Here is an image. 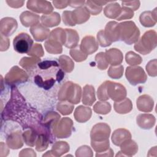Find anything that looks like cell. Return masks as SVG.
I'll return each instance as SVG.
<instances>
[{
	"label": "cell",
	"instance_id": "ee69618b",
	"mask_svg": "<svg viewBox=\"0 0 157 157\" xmlns=\"http://www.w3.org/2000/svg\"><path fill=\"white\" fill-rule=\"evenodd\" d=\"M97 95L98 99L101 101H105L109 99L107 92V81L104 82L98 88Z\"/></svg>",
	"mask_w": 157,
	"mask_h": 157
},
{
	"label": "cell",
	"instance_id": "5bb4252c",
	"mask_svg": "<svg viewBox=\"0 0 157 157\" xmlns=\"http://www.w3.org/2000/svg\"><path fill=\"white\" fill-rule=\"evenodd\" d=\"M105 55L108 63L112 66L120 64L123 61V54L117 48H110L109 50H106Z\"/></svg>",
	"mask_w": 157,
	"mask_h": 157
},
{
	"label": "cell",
	"instance_id": "484cf974",
	"mask_svg": "<svg viewBox=\"0 0 157 157\" xmlns=\"http://www.w3.org/2000/svg\"><path fill=\"white\" fill-rule=\"evenodd\" d=\"M95 100L94 87L88 85H85L83 88L82 102L87 105H92Z\"/></svg>",
	"mask_w": 157,
	"mask_h": 157
},
{
	"label": "cell",
	"instance_id": "3957f363",
	"mask_svg": "<svg viewBox=\"0 0 157 157\" xmlns=\"http://www.w3.org/2000/svg\"><path fill=\"white\" fill-rule=\"evenodd\" d=\"M156 46V33L155 31H148L137 41L134 45L136 51L147 55L150 53Z\"/></svg>",
	"mask_w": 157,
	"mask_h": 157
},
{
	"label": "cell",
	"instance_id": "f35d334b",
	"mask_svg": "<svg viewBox=\"0 0 157 157\" xmlns=\"http://www.w3.org/2000/svg\"><path fill=\"white\" fill-rule=\"evenodd\" d=\"M70 55L77 62H80L84 61L87 58V55L83 53L80 48H72L70 50Z\"/></svg>",
	"mask_w": 157,
	"mask_h": 157
},
{
	"label": "cell",
	"instance_id": "e0dca14e",
	"mask_svg": "<svg viewBox=\"0 0 157 157\" xmlns=\"http://www.w3.org/2000/svg\"><path fill=\"white\" fill-rule=\"evenodd\" d=\"M20 21L23 25L26 27L34 26L39 23L40 17L36 14L28 11L23 12L20 17Z\"/></svg>",
	"mask_w": 157,
	"mask_h": 157
},
{
	"label": "cell",
	"instance_id": "e575fe53",
	"mask_svg": "<svg viewBox=\"0 0 157 157\" xmlns=\"http://www.w3.org/2000/svg\"><path fill=\"white\" fill-rule=\"evenodd\" d=\"M50 142L49 138L44 134H40L36 141V149L37 151H42L47 148L48 143Z\"/></svg>",
	"mask_w": 157,
	"mask_h": 157
},
{
	"label": "cell",
	"instance_id": "1f68e13d",
	"mask_svg": "<svg viewBox=\"0 0 157 157\" xmlns=\"http://www.w3.org/2000/svg\"><path fill=\"white\" fill-rule=\"evenodd\" d=\"M45 47L46 50L50 53L58 54L62 52L61 44L51 39H48L45 42Z\"/></svg>",
	"mask_w": 157,
	"mask_h": 157
},
{
	"label": "cell",
	"instance_id": "ac0fdd59",
	"mask_svg": "<svg viewBox=\"0 0 157 157\" xmlns=\"http://www.w3.org/2000/svg\"><path fill=\"white\" fill-rule=\"evenodd\" d=\"M137 107L140 111L150 112L153 109V100L148 95L141 96L137 100Z\"/></svg>",
	"mask_w": 157,
	"mask_h": 157
},
{
	"label": "cell",
	"instance_id": "d6a6232c",
	"mask_svg": "<svg viewBox=\"0 0 157 157\" xmlns=\"http://www.w3.org/2000/svg\"><path fill=\"white\" fill-rule=\"evenodd\" d=\"M36 134L37 132L31 128L24 131L23 133V137L27 145L30 147H33L34 145L36 139Z\"/></svg>",
	"mask_w": 157,
	"mask_h": 157
},
{
	"label": "cell",
	"instance_id": "ba28073f",
	"mask_svg": "<svg viewBox=\"0 0 157 157\" xmlns=\"http://www.w3.org/2000/svg\"><path fill=\"white\" fill-rule=\"evenodd\" d=\"M107 92L109 98L118 102L124 99L126 96V91L123 85L110 81H107Z\"/></svg>",
	"mask_w": 157,
	"mask_h": 157
},
{
	"label": "cell",
	"instance_id": "f1b7e54d",
	"mask_svg": "<svg viewBox=\"0 0 157 157\" xmlns=\"http://www.w3.org/2000/svg\"><path fill=\"white\" fill-rule=\"evenodd\" d=\"M69 150V145L66 142H56L52 147L51 153H53V156H60L63 154L67 153Z\"/></svg>",
	"mask_w": 157,
	"mask_h": 157
},
{
	"label": "cell",
	"instance_id": "ab89813d",
	"mask_svg": "<svg viewBox=\"0 0 157 157\" xmlns=\"http://www.w3.org/2000/svg\"><path fill=\"white\" fill-rule=\"evenodd\" d=\"M141 57L132 52H129L126 54V61L131 65L139 64L142 62Z\"/></svg>",
	"mask_w": 157,
	"mask_h": 157
},
{
	"label": "cell",
	"instance_id": "5b68a950",
	"mask_svg": "<svg viewBox=\"0 0 157 157\" xmlns=\"http://www.w3.org/2000/svg\"><path fill=\"white\" fill-rule=\"evenodd\" d=\"M53 126V133L57 138H67L71 136L72 121L70 118L66 117L59 121L57 120Z\"/></svg>",
	"mask_w": 157,
	"mask_h": 157
},
{
	"label": "cell",
	"instance_id": "277c9868",
	"mask_svg": "<svg viewBox=\"0 0 157 157\" xmlns=\"http://www.w3.org/2000/svg\"><path fill=\"white\" fill-rule=\"evenodd\" d=\"M33 44V40L31 36L26 33L18 34L13 41L14 50L20 53H28Z\"/></svg>",
	"mask_w": 157,
	"mask_h": 157
},
{
	"label": "cell",
	"instance_id": "603a6c76",
	"mask_svg": "<svg viewBox=\"0 0 157 157\" xmlns=\"http://www.w3.org/2000/svg\"><path fill=\"white\" fill-rule=\"evenodd\" d=\"M127 139L124 141L120 146L122 153L125 154V156H132L135 155L138 150V146L134 140Z\"/></svg>",
	"mask_w": 157,
	"mask_h": 157
},
{
	"label": "cell",
	"instance_id": "4fadbf2b",
	"mask_svg": "<svg viewBox=\"0 0 157 157\" xmlns=\"http://www.w3.org/2000/svg\"><path fill=\"white\" fill-rule=\"evenodd\" d=\"M30 32L36 40L41 42L48 37L50 30L48 28H46L42 24L38 23L30 28Z\"/></svg>",
	"mask_w": 157,
	"mask_h": 157
},
{
	"label": "cell",
	"instance_id": "7c38bea8",
	"mask_svg": "<svg viewBox=\"0 0 157 157\" xmlns=\"http://www.w3.org/2000/svg\"><path fill=\"white\" fill-rule=\"evenodd\" d=\"M80 48L85 54L90 55L98 50V43L94 37L86 36L82 39Z\"/></svg>",
	"mask_w": 157,
	"mask_h": 157
},
{
	"label": "cell",
	"instance_id": "74e56055",
	"mask_svg": "<svg viewBox=\"0 0 157 157\" xmlns=\"http://www.w3.org/2000/svg\"><path fill=\"white\" fill-rule=\"evenodd\" d=\"M57 110L63 115H69L71 113L74 105L67 102H60L57 104Z\"/></svg>",
	"mask_w": 157,
	"mask_h": 157
},
{
	"label": "cell",
	"instance_id": "f546056e",
	"mask_svg": "<svg viewBox=\"0 0 157 157\" xmlns=\"http://www.w3.org/2000/svg\"><path fill=\"white\" fill-rule=\"evenodd\" d=\"M120 6L118 3L109 4L104 9L105 15L110 18H117L121 13Z\"/></svg>",
	"mask_w": 157,
	"mask_h": 157
},
{
	"label": "cell",
	"instance_id": "8fae6325",
	"mask_svg": "<svg viewBox=\"0 0 157 157\" xmlns=\"http://www.w3.org/2000/svg\"><path fill=\"white\" fill-rule=\"evenodd\" d=\"M17 28V22L15 19L6 17L1 20V34L4 36H9L16 31Z\"/></svg>",
	"mask_w": 157,
	"mask_h": 157
},
{
	"label": "cell",
	"instance_id": "9a60e30c",
	"mask_svg": "<svg viewBox=\"0 0 157 157\" xmlns=\"http://www.w3.org/2000/svg\"><path fill=\"white\" fill-rule=\"evenodd\" d=\"M118 23L116 21H110L109 22L106 26L105 29L104 31L105 36L107 39L112 43V42H115L119 40L118 33L117 25Z\"/></svg>",
	"mask_w": 157,
	"mask_h": 157
},
{
	"label": "cell",
	"instance_id": "836d02e7",
	"mask_svg": "<svg viewBox=\"0 0 157 157\" xmlns=\"http://www.w3.org/2000/svg\"><path fill=\"white\" fill-rule=\"evenodd\" d=\"M140 22L145 27H151L156 24L152 19V12L146 11L140 14Z\"/></svg>",
	"mask_w": 157,
	"mask_h": 157
},
{
	"label": "cell",
	"instance_id": "8d00e7d4",
	"mask_svg": "<svg viewBox=\"0 0 157 157\" xmlns=\"http://www.w3.org/2000/svg\"><path fill=\"white\" fill-rule=\"evenodd\" d=\"M123 66L121 65H120L117 67L112 66L110 67L108 71L109 76L115 79L120 78L123 75Z\"/></svg>",
	"mask_w": 157,
	"mask_h": 157
},
{
	"label": "cell",
	"instance_id": "8992f818",
	"mask_svg": "<svg viewBox=\"0 0 157 157\" xmlns=\"http://www.w3.org/2000/svg\"><path fill=\"white\" fill-rule=\"evenodd\" d=\"M126 79L132 85L144 83L147 80V75L144 71L139 66L127 67L125 72Z\"/></svg>",
	"mask_w": 157,
	"mask_h": 157
},
{
	"label": "cell",
	"instance_id": "4dcf8cb0",
	"mask_svg": "<svg viewBox=\"0 0 157 157\" xmlns=\"http://www.w3.org/2000/svg\"><path fill=\"white\" fill-rule=\"evenodd\" d=\"M58 61L61 69L66 72H71L74 67V63L71 59L66 55L60 56L58 59Z\"/></svg>",
	"mask_w": 157,
	"mask_h": 157
},
{
	"label": "cell",
	"instance_id": "6da1fadb",
	"mask_svg": "<svg viewBox=\"0 0 157 157\" xmlns=\"http://www.w3.org/2000/svg\"><path fill=\"white\" fill-rule=\"evenodd\" d=\"M119 40L128 45L138 41L140 31L136 24L131 21H124L117 25Z\"/></svg>",
	"mask_w": 157,
	"mask_h": 157
},
{
	"label": "cell",
	"instance_id": "52a82bcc",
	"mask_svg": "<svg viewBox=\"0 0 157 157\" xmlns=\"http://www.w3.org/2000/svg\"><path fill=\"white\" fill-rule=\"evenodd\" d=\"M110 129L105 123H99L96 124L91 131V141L104 142L109 140Z\"/></svg>",
	"mask_w": 157,
	"mask_h": 157
},
{
	"label": "cell",
	"instance_id": "681fc988",
	"mask_svg": "<svg viewBox=\"0 0 157 157\" xmlns=\"http://www.w3.org/2000/svg\"><path fill=\"white\" fill-rule=\"evenodd\" d=\"M85 1H69V5L71 7H80L83 5Z\"/></svg>",
	"mask_w": 157,
	"mask_h": 157
},
{
	"label": "cell",
	"instance_id": "d4e9b609",
	"mask_svg": "<svg viewBox=\"0 0 157 157\" xmlns=\"http://www.w3.org/2000/svg\"><path fill=\"white\" fill-rule=\"evenodd\" d=\"M64 30L66 34L65 47L71 48L77 46L79 41V36L77 31L72 29H65Z\"/></svg>",
	"mask_w": 157,
	"mask_h": 157
},
{
	"label": "cell",
	"instance_id": "ffe728a7",
	"mask_svg": "<svg viewBox=\"0 0 157 157\" xmlns=\"http://www.w3.org/2000/svg\"><path fill=\"white\" fill-rule=\"evenodd\" d=\"M20 132V131L12 132L7 137V144L9 148L12 149H18L23 146V142Z\"/></svg>",
	"mask_w": 157,
	"mask_h": 157
},
{
	"label": "cell",
	"instance_id": "c3c4849f",
	"mask_svg": "<svg viewBox=\"0 0 157 157\" xmlns=\"http://www.w3.org/2000/svg\"><path fill=\"white\" fill-rule=\"evenodd\" d=\"M63 20L66 25L75 26L72 18V11H64L63 12Z\"/></svg>",
	"mask_w": 157,
	"mask_h": 157
},
{
	"label": "cell",
	"instance_id": "60d3db41",
	"mask_svg": "<svg viewBox=\"0 0 157 157\" xmlns=\"http://www.w3.org/2000/svg\"><path fill=\"white\" fill-rule=\"evenodd\" d=\"M95 59L98 63V68L102 70H104L109 65V63L107 60V58L105 57V55L104 53L100 52L98 53L95 56Z\"/></svg>",
	"mask_w": 157,
	"mask_h": 157
},
{
	"label": "cell",
	"instance_id": "7a4b0ae2",
	"mask_svg": "<svg viewBox=\"0 0 157 157\" xmlns=\"http://www.w3.org/2000/svg\"><path fill=\"white\" fill-rule=\"evenodd\" d=\"M80 86L71 82H67L63 85L58 94L59 100H67L71 104H78L80 101Z\"/></svg>",
	"mask_w": 157,
	"mask_h": 157
},
{
	"label": "cell",
	"instance_id": "b9f144b4",
	"mask_svg": "<svg viewBox=\"0 0 157 157\" xmlns=\"http://www.w3.org/2000/svg\"><path fill=\"white\" fill-rule=\"evenodd\" d=\"M91 145L96 151L101 153L107 150L109 148V140L107 141L99 142L91 141Z\"/></svg>",
	"mask_w": 157,
	"mask_h": 157
},
{
	"label": "cell",
	"instance_id": "d6986e66",
	"mask_svg": "<svg viewBox=\"0 0 157 157\" xmlns=\"http://www.w3.org/2000/svg\"><path fill=\"white\" fill-rule=\"evenodd\" d=\"M131 135L129 131L124 129H118L113 132L112 136V140L115 145L120 146L124 141L131 139Z\"/></svg>",
	"mask_w": 157,
	"mask_h": 157
},
{
	"label": "cell",
	"instance_id": "7bdbcfd3",
	"mask_svg": "<svg viewBox=\"0 0 157 157\" xmlns=\"http://www.w3.org/2000/svg\"><path fill=\"white\" fill-rule=\"evenodd\" d=\"M85 8L88 12H90V13L94 15L99 13L102 10V6L98 5L94 3V1H88L86 2Z\"/></svg>",
	"mask_w": 157,
	"mask_h": 157
},
{
	"label": "cell",
	"instance_id": "f6af8a7d",
	"mask_svg": "<svg viewBox=\"0 0 157 157\" xmlns=\"http://www.w3.org/2000/svg\"><path fill=\"white\" fill-rule=\"evenodd\" d=\"M134 16L133 10L127 7H123L121 10V13L117 18V20H121L124 19L131 18Z\"/></svg>",
	"mask_w": 157,
	"mask_h": 157
},
{
	"label": "cell",
	"instance_id": "7402d4cb",
	"mask_svg": "<svg viewBox=\"0 0 157 157\" xmlns=\"http://www.w3.org/2000/svg\"><path fill=\"white\" fill-rule=\"evenodd\" d=\"M90 16V12L86 8L77 9L72 12V18L75 24H81L86 21Z\"/></svg>",
	"mask_w": 157,
	"mask_h": 157
},
{
	"label": "cell",
	"instance_id": "83f0119b",
	"mask_svg": "<svg viewBox=\"0 0 157 157\" xmlns=\"http://www.w3.org/2000/svg\"><path fill=\"white\" fill-rule=\"evenodd\" d=\"M132 109L131 101L126 98L123 101L120 102H115L114 104V109L118 113L124 114L129 112Z\"/></svg>",
	"mask_w": 157,
	"mask_h": 157
},
{
	"label": "cell",
	"instance_id": "bcb514c9",
	"mask_svg": "<svg viewBox=\"0 0 157 157\" xmlns=\"http://www.w3.org/2000/svg\"><path fill=\"white\" fill-rule=\"evenodd\" d=\"M28 55L35 56L36 57H41L44 55V50L40 44H34L33 47L31 49L29 52L28 53Z\"/></svg>",
	"mask_w": 157,
	"mask_h": 157
},
{
	"label": "cell",
	"instance_id": "4316f807",
	"mask_svg": "<svg viewBox=\"0 0 157 157\" xmlns=\"http://www.w3.org/2000/svg\"><path fill=\"white\" fill-rule=\"evenodd\" d=\"M40 61V59L38 57L35 58H28L23 57L20 61V65L25 69L27 71L31 72L36 68V66Z\"/></svg>",
	"mask_w": 157,
	"mask_h": 157
},
{
	"label": "cell",
	"instance_id": "d590c367",
	"mask_svg": "<svg viewBox=\"0 0 157 157\" xmlns=\"http://www.w3.org/2000/svg\"><path fill=\"white\" fill-rule=\"evenodd\" d=\"M93 109L97 113L107 114L110 111L111 105L109 102H98L94 105Z\"/></svg>",
	"mask_w": 157,
	"mask_h": 157
},
{
	"label": "cell",
	"instance_id": "2e32d148",
	"mask_svg": "<svg viewBox=\"0 0 157 157\" xmlns=\"http://www.w3.org/2000/svg\"><path fill=\"white\" fill-rule=\"evenodd\" d=\"M137 123L140 128L145 129H151L155 124V117L151 114H140L137 117Z\"/></svg>",
	"mask_w": 157,
	"mask_h": 157
},
{
	"label": "cell",
	"instance_id": "30bf717a",
	"mask_svg": "<svg viewBox=\"0 0 157 157\" xmlns=\"http://www.w3.org/2000/svg\"><path fill=\"white\" fill-rule=\"evenodd\" d=\"M27 8L38 13H47L53 9L51 3L46 1H28Z\"/></svg>",
	"mask_w": 157,
	"mask_h": 157
},
{
	"label": "cell",
	"instance_id": "cb8c5ba5",
	"mask_svg": "<svg viewBox=\"0 0 157 157\" xmlns=\"http://www.w3.org/2000/svg\"><path fill=\"white\" fill-rule=\"evenodd\" d=\"M41 22L44 26L47 27L57 26L60 23L59 14L56 12H53L50 14L43 15L41 17Z\"/></svg>",
	"mask_w": 157,
	"mask_h": 157
},
{
	"label": "cell",
	"instance_id": "7dc6e473",
	"mask_svg": "<svg viewBox=\"0 0 157 157\" xmlns=\"http://www.w3.org/2000/svg\"><path fill=\"white\" fill-rule=\"evenodd\" d=\"M97 37H98V42L99 43L101 47H107L111 45L112 42H110L106 37L104 34V31L101 30L97 34Z\"/></svg>",
	"mask_w": 157,
	"mask_h": 157
},
{
	"label": "cell",
	"instance_id": "9c48e42d",
	"mask_svg": "<svg viewBox=\"0 0 157 157\" xmlns=\"http://www.w3.org/2000/svg\"><path fill=\"white\" fill-rule=\"evenodd\" d=\"M15 77L16 79L14 86L20 83L25 82L28 80V76L25 71L20 69L18 66H13L6 75L5 81L7 84L9 85V83L15 78Z\"/></svg>",
	"mask_w": 157,
	"mask_h": 157
},
{
	"label": "cell",
	"instance_id": "44dd1931",
	"mask_svg": "<svg viewBox=\"0 0 157 157\" xmlns=\"http://www.w3.org/2000/svg\"><path fill=\"white\" fill-rule=\"evenodd\" d=\"M91 115V110L90 107L80 105L77 107L74 112L75 119L80 123L88 120Z\"/></svg>",
	"mask_w": 157,
	"mask_h": 157
}]
</instances>
